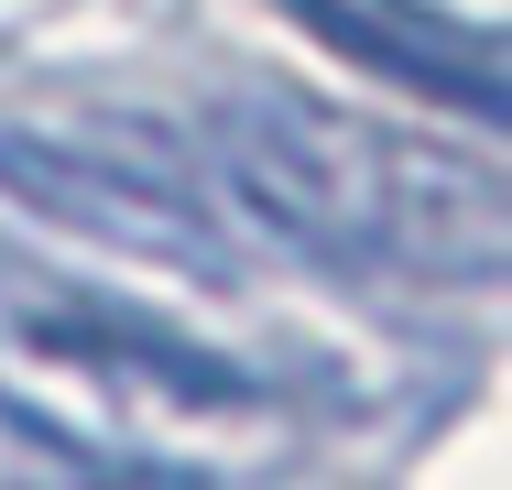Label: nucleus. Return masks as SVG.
I'll list each match as a JSON object with an SVG mask.
<instances>
[{
  "instance_id": "nucleus-1",
  "label": "nucleus",
  "mask_w": 512,
  "mask_h": 490,
  "mask_svg": "<svg viewBox=\"0 0 512 490\" xmlns=\"http://www.w3.org/2000/svg\"><path fill=\"white\" fill-rule=\"evenodd\" d=\"M207 153H218L229 207L327 273L491 284L512 262V186L469 142H436V131L338 109V98L251 88L218 98Z\"/></svg>"
},
{
  "instance_id": "nucleus-2",
  "label": "nucleus",
  "mask_w": 512,
  "mask_h": 490,
  "mask_svg": "<svg viewBox=\"0 0 512 490\" xmlns=\"http://www.w3.org/2000/svg\"><path fill=\"white\" fill-rule=\"evenodd\" d=\"M0 196L88 251L164 262L186 284H240V229H229L218 186H197L186 142H164L142 120H109V109L0 120Z\"/></svg>"
},
{
  "instance_id": "nucleus-3",
  "label": "nucleus",
  "mask_w": 512,
  "mask_h": 490,
  "mask_svg": "<svg viewBox=\"0 0 512 490\" xmlns=\"http://www.w3.org/2000/svg\"><path fill=\"white\" fill-rule=\"evenodd\" d=\"M316 44H338L349 66L425 88L469 120H512V33H469V22H436L414 0H284Z\"/></svg>"
},
{
  "instance_id": "nucleus-4",
  "label": "nucleus",
  "mask_w": 512,
  "mask_h": 490,
  "mask_svg": "<svg viewBox=\"0 0 512 490\" xmlns=\"http://www.w3.org/2000/svg\"><path fill=\"white\" fill-rule=\"evenodd\" d=\"M436 22H469V33H512V0H414Z\"/></svg>"
}]
</instances>
